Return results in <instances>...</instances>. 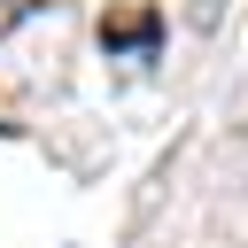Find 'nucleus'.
<instances>
[{
    "label": "nucleus",
    "mask_w": 248,
    "mask_h": 248,
    "mask_svg": "<svg viewBox=\"0 0 248 248\" xmlns=\"http://www.w3.org/2000/svg\"><path fill=\"white\" fill-rule=\"evenodd\" d=\"M101 46H108V54H147V46H155V8L101 16Z\"/></svg>",
    "instance_id": "nucleus-1"
},
{
    "label": "nucleus",
    "mask_w": 248,
    "mask_h": 248,
    "mask_svg": "<svg viewBox=\"0 0 248 248\" xmlns=\"http://www.w3.org/2000/svg\"><path fill=\"white\" fill-rule=\"evenodd\" d=\"M217 16H225V0H186V23L194 31H217Z\"/></svg>",
    "instance_id": "nucleus-2"
}]
</instances>
